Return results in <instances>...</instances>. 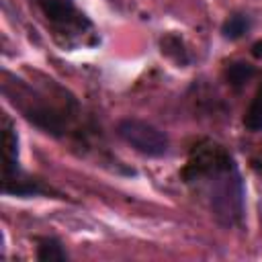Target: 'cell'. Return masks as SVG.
Wrapping results in <instances>:
<instances>
[{
    "instance_id": "6da1fadb",
    "label": "cell",
    "mask_w": 262,
    "mask_h": 262,
    "mask_svg": "<svg viewBox=\"0 0 262 262\" xmlns=\"http://www.w3.org/2000/svg\"><path fill=\"white\" fill-rule=\"evenodd\" d=\"M186 184L201 190L213 217L223 227H239L246 213V188L233 156L219 143L205 139L192 145L182 170Z\"/></svg>"
},
{
    "instance_id": "7a4b0ae2",
    "label": "cell",
    "mask_w": 262,
    "mask_h": 262,
    "mask_svg": "<svg viewBox=\"0 0 262 262\" xmlns=\"http://www.w3.org/2000/svg\"><path fill=\"white\" fill-rule=\"evenodd\" d=\"M117 135L131 145L137 154L147 158H162L168 154L170 141L168 135L158 129L156 125L141 121V119H123L117 123Z\"/></svg>"
},
{
    "instance_id": "3957f363",
    "label": "cell",
    "mask_w": 262,
    "mask_h": 262,
    "mask_svg": "<svg viewBox=\"0 0 262 262\" xmlns=\"http://www.w3.org/2000/svg\"><path fill=\"white\" fill-rule=\"evenodd\" d=\"M2 190L4 194H14V196H43V194H59L51 186H45L41 180H35L27 176L18 162L16 164H4V174H2ZM61 196V194H59Z\"/></svg>"
},
{
    "instance_id": "277c9868",
    "label": "cell",
    "mask_w": 262,
    "mask_h": 262,
    "mask_svg": "<svg viewBox=\"0 0 262 262\" xmlns=\"http://www.w3.org/2000/svg\"><path fill=\"white\" fill-rule=\"evenodd\" d=\"M43 14L61 29H82L90 27V20L76 8L74 0H39Z\"/></svg>"
},
{
    "instance_id": "5b68a950",
    "label": "cell",
    "mask_w": 262,
    "mask_h": 262,
    "mask_svg": "<svg viewBox=\"0 0 262 262\" xmlns=\"http://www.w3.org/2000/svg\"><path fill=\"white\" fill-rule=\"evenodd\" d=\"M256 74V68L248 61H231L225 68V78L233 88H242L246 82H250Z\"/></svg>"
},
{
    "instance_id": "8992f818",
    "label": "cell",
    "mask_w": 262,
    "mask_h": 262,
    "mask_svg": "<svg viewBox=\"0 0 262 262\" xmlns=\"http://www.w3.org/2000/svg\"><path fill=\"white\" fill-rule=\"evenodd\" d=\"M250 29H252V18H250L248 14H231V16L221 25V35H223L225 39L235 41V39L244 37Z\"/></svg>"
},
{
    "instance_id": "52a82bcc",
    "label": "cell",
    "mask_w": 262,
    "mask_h": 262,
    "mask_svg": "<svg viewBox=\"0 0 262 262\" xmlns=\"http://www.w3.org/2000/svg\"><path fill=\"white\" fill-rule=\"evenodd\" d=\"M37 258L39 260H68V252L57 237H43L37 244Z\"/></svg>"
},
{
    "instance_id": "ba28073f",
    "label": "cell",
    "mask_w": 262,
    "mask_h": 262,
    "mask_svg": "<svg viewBox=\"0 0 262 262\" xmlns=\"http://www.w3.org/2000/svg\"><path fill=\"white\" fill-rule=\"evenodd\" d=\"M244 125L252 133L262 131V86L258 88L256 96L252 98V102H250V106L244 115Z\"/></svg>"
},
{
    "instance_id": "9c48e42d",
    "label": "cell",
    "mask_w": 262,
    "mask_h": 262,
    "mask_svg": "<svg viewBox=\"0 0 262 262\" xmlns=\"http://www.w3.org/2000/svg\"><path fill=\"white\" fill-rule=\"evenodd\" d=\"M162 53H166L168 57H172V59H174L176 63H180V66H184V63L190 61V57H188V53H186V49H184L182 39L176 37V35H168V37L162 39Z\"/></svg>"
},
{
    "instance_id": "30bf717a",
    "label": "cell",
    "mask_w": 262,
    "mask_h": 262,
    "mask_svg": "<svg viewBox=\"0 0 262 262\" xmlns=\"http://www.w3.org/2000/svg\"><path fill=\"white\" fill-rule=\"evenodd\" d=\"M252 53H254V57L262 59V39H260V41H256V43L252 45Z\"/></svg>"
}]
</instances>
